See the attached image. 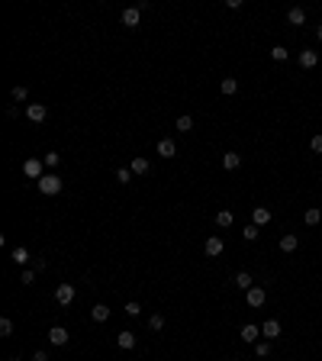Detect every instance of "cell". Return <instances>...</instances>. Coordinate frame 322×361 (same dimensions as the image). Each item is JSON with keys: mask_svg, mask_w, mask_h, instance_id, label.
<instances>
[{"mask_svg": "<svg viewBox=\"0 0 322 361\" xmlns=\"http://www.w3.org/2000/svg\"><path fill=\"white\" fill-rule=\"evenodd\" d=\"M39 193H46V197H55V193H62V177L58 174H46L42 181H36Z\"/></svg>", "mask_w": 322, "mask_h": 361, "instance_id": "6da1fadb", "label": "cell"}, {"mask_svg": "<svg viewBox=\"0 0 322 361\" xmlns=\"http://www.w3.org/2000/svg\"><path fill=\"white\" fill-rule=\"evenodd\" d=\"M23 174L32 177V181H42V177H46V162H42V158H26V162H23Z\"/></svg>", "mask_w": 322, "mask_h": 361, "instance_id": "7a4b0ae2", "label": "cell"}, {"mask_svg": "<svg viewBox=\"0 0 322 361\" xmlns=\"http://www.w3.org/2000/svg\"><path fill=\"white\" fill-rule=\"evenodd\" d=\"M26 116H29L32 123H46V120H48V107H46V103H29V107H26Z\"/></svg>", "mask_w": 322, "mask_h": 361, "instance_id": "3957f363", "label": "cell"}, {"mask_svg": "<svg viewBox=\"0 0 322 361\" xmlns=\"http://www.w3.org/2000/svg\"><path fill=\"white\" fill-rule=\"evenodd\" d=\"M203 252H207V258H219V255L226 252L223 239H219V236H209V239H207V245H203Z\"/></svg>", "mask_w": 322, "mask_h": 361, "instance_id": "277c9868", "label": "cell"}, {"mask_svg": "<svg viewBox=\"0 0 322 361\" xmlns=\"http://www.w3.org/2000/svg\"><path fill=\"white\" fill-rule=\"evenodd\" d=\"M264 300H268V293H264V287H252V290L245 293V303L252 310H258V307H264Z\"/></svg>", "mask_w": 322, "mask_h": 361, "instance_id": "5b68a950", "label": "cell"}, {"mask_svg": "<svg viewBox=\"0 0 322 361\" xmlns=\"http://www.w3.org/2000/svg\"><path fill=\"white\" fill-rule=\"evenodd\" d=\"M68 329H65V326H52V329H48V342H52V345H68Z\"/></svg>", "mask_w": 322, "mask_h": 361, "instance_id": "8992f818", "label": "cell"}, {"mask_svg": "<svg viewBox=\"0 0 322 361\" xmlns=\"http://www.w3.org/2000/svg\"><path fill=\"white\" fill-rule=\"evenodd\" d=\"M55 300H58L62 307H68L71 300H74V284H58V290H55Z\"/></svg>", "mask_w": 322, "mask_h": 361, "instance_id": "52a82bcc", "label": "cell"}, {"mask_svg": "<svg viewBox=\"0 0 322 361\" xmlns=\"http://www.w3.org/2000/svg\"><path fill=\"white\" fill-rule=\"evenodd\" d=\"M261 336L268 338V342H274V338L280 336V323H277V319H268V323H261Z\"/></svg>", "mask_w": 322, "mask_h": 361, "instance_id": "ba28073f", "label": "cell"}, {"mask_svg": "<svg viewBox=\"0 0 322 361\" xmlns=\"http://www.w3.org/2000/svg\"><path fill=\"white\" fill-rule=\"evenodd\" d=\"M316 65H319V52L303 48V52H299V68H316Z\"/></svg>", "mask_w": 322, "mask_h": 361, "instance_id": "9c48e42d", "label": "cell"}, {"mask_svg": "<svg viewBox=\"0 0 322 361\" xmlns=\"http://www.w3.org/2000/svg\"><path fill=\"white\" fill-rule=\"evenodd\" d=\"M116 345L123 348V352H129L132 345H136V332H129V329H123V332H116Z\"/></svg>", "mask_w": 322, "mask_h": 361, "instance_id": "30bf717a", "label": "cell"}, {"mask_svg": "<svg viewBox=\"0 0 322 361\" xmlns=\"http://www.w3.org/2000/svg\"><path fill=\"white\" fill-rule=\"evenodd\" d=\"M138 16H142V10H138V7H126L123 10V26L136 29V26H138Z\"/></svg>", "mask_w": 322, "mask_h": 361, "instance_id": "8fae6325", "label": "cell"}, {"mask_svg": "<svg viewBox=\"0 0 322 361\" xmlns=\"http://www.w3.org/2000/svg\"><path fill=\"white\" fill-rule=\"evenodd\" d=\"M238 336H242V342H248V345H252V342H258V336H261V326L248 323V326H242V332H238Z\"/></svg>", "mask_w": 322, "mask_h": 361, "instance_id": "7c38bea8", "label": "cell"}, {"mask_svg": "<svg viewBox=\"0 0 322 361\" xmlns=\"http://www.w3.org/2000/svg\"><path fill=\"white\" fill-rule=\"evenodd\" d=\"M252 223L254 226H268L271 223V210L268 207H254L252 210Z\"/></svg>", "mask_w": 322, "mask_h": 361, "instance_id": "4fadbf2b", "label": "cell"}, {"mask_svg": "<svg viewBox=\"0 0 322 361\" xmlns=\"http://www.w3.org/2000/svg\"><path fill=\"white\" fill-rule=\"evenodd\" d=\"M158 155H161V158H174V155H177L174 139H161V142H158Z\"/></svg>", "mask_w": 322, "mask_h": 361, "instance_id": "5bb4252c", "label": "cell"}, {"mask_svg": "<svg viewBox=\"0 0 322 361\" xmlns=\"http://www.w3.org/2000/svg\"><path fill=\"white\" fill-rule=\"evenodd\" d=\"M91 319H93V323H107V319H110V307H107V303L91 307Z\"/></svg>", "mask_w": 322, "mask_h": 361, "instance_id": "9a60e30c", "label": "cell"}, {"mask_svg": "<svg viewBox=\"0 0 322 361\" xmlns=\"http://www.w3.org/2000/svg\"><path fill=\"white\" fill-rule=\"evenodd\" d=\"M235 287H238V290H252V287H254V281H252V274H248V271H238V274H235Z\"/></svg>", "mask_w": 322, "mask_h": 361, "instance_id": "2e32d148", "label": "cell"}, {"mask_svg": "<svg viewBox=\"0 0 322 361\" xmlns=\"http://www.w3.org/2000/svg\"><path fill=\"white\" fill-rule=\"evenodd\" d=\"M297 245H299V239L293 236V232H287V236L280 239V252H287V255H290V252H297Z\"/></svg>", "mask_w": 322, "mask_h": 361, "instance_id": "e0dca14e", "label": "cell"}, {"mask_svg": "<svg viewBox=\"0 0 322 361\" xmlns=\"http://www.w3.org/2000/svg\"><path fill=\"white\" fill-rule=\"evenodd\" d=\"M287 20H290V26H303V23H306V10H303V7H293L290 13H287Z\"/></svg>", "mask_w": 322, "mask_h": 361, "instance_id": "ac0fdd59", "label": "cell"}, {"mask_svg": "<svg viewBox=\"0 0 322 361\" xmlns=\"http://www.w3.org/2000/svg\"><path fill=\"white\" fill-rule=\"evenodd\" d=\"M238 165H242V155H235V152H226L223 155V168L226 171H235Z\"/></svg>", "mask_w": 322, "mask_h": 361, "instance_id": "d6986e66", "label": "cell"}, {"mask_svg": "<svg viewBox=\"0 0 322 361\" xmlns=\"http://www.w3.org/2000/svg\"><path fill=\"white\" fill-rule=\"evenodd\" d=\"M232 223H235V216H232V210H219V213H216V226H223V229H229Z\"/></svg>", "mask_w": 322, "mask_h": 361, "instance_id": "ffe728a7", "label": "cell"}, {"mask_svg": "<svg viewBox=\"0 0 322 361\" xmlns=\"http://www.w3.org/2000/svg\"><path fill=\"white\" fill-rule=\"evenodd\" d=\"M219 91H223L226 97H232V94L238 91V81H235V77H223V84H219Z\"/></svg>", "mask_w": 322, "mask_h": 361, "instance_id": "44dd1931", "label": "cell"}, {"mask_svg": "<svg viewBox=\"0 0 322 361\" xmlns=\"http://www.w3.org/2000/svg\"><path fill=\"white\" fill-rule=\"evenodd\" d=\"M258 236H261V226H254V223H248L245 229H242V239H245V242H254Z\"/></svg>", "mask_w": 322, "mask_h": 361, "instance_id": "7402d4cb", "label": "cell"}, {"mask_svg": "<svg viewBox=\"0 0 322 361\" xmlns=\"http://www.w3.org/2000/svg\"><path fill=\"white\" fill-rule=\"evenodd\" d=\"M132 174H148V158H132Z\"/></svg>", "mask_w": 322, "mask_h": 361, "instance_id": "603a6c76", "label": "cell"}, {"mask_svg": "<svg viewBox=\"0 0 322 361\" xmlns=\"http://www.w3.org/2000/svg\"><path fill=\"white\" fill-rule=\"evenodd\" d=\"M319 219H322V210H306V213H303V223H306V226H316V223H319Z\"/></svg>", "mask_w": 322, "mask_h": 361, "instance_id": "cb8c5ba5", "label": "cell"}, {"mask_svg": "<svg viewBox=\"0 0 322 361\" xmlns=\"http://www.w3.org/2000/svg\"><path fill=\"white\" fill-rule=\"evenodd\" d=\"M10 258H13V262H16V265H20V268H23V265H26V262H29V252H26V248H23V245H20V248H13V255H10Z\"/></svg>", "mask_w": 322, "mask_h": 361, "instance_id": "d4e9b609", "label": "cell"}, {"mask_svg": "<svg viewBox=\"0 0 322 361\" xmlns=\"http://www.w3.org/2000/svg\"><path fill=\"white\" fill-rule=\"evenodd\" d=\"M177 132H190L193 129V116H177Z\"/></svg>", "mask_w": 322, "mask_h": 361, "instance_id": "484cf974", "label": "cell"}, {"mask_svg": "<svg viewBox=\"0 0 322 361\" xmlns=\"http://www.w3.org/2000/svg\"><path fill=\"white\" fill-rule=\"evenodd\" d=\"M148 326H152L155 332H161V329H164V316H161V313H152V316H148Z\"/></svg>", "mask_w": 322, "mask_h": 361, "instance_id": "4316f807", "label": "cell"}, {"mask_svg": "<svg viewBox=\"0 0 322 361\" xmlns=\"http://www.w3.org/2000/svg\"><path fill=\"white\" fill-rule=\"evenodd\" d=\"M0 336H3V338H10V336H13V319H7V316L0 319Z\"/></svg>", "mask_w": 322, "mask_h": 361, "instance_id": "83f0119b", "label": "cell"}, {"mask_svg": "<svg viewBox=\"0 0 322 361\" xmlns=\"http://www.w3.org/2000/svg\"><path fill=\"white\" fill-rule=\"evenodd\" d=\"M287 55H290V52H287L284 46H274V48H271V58H274V62H287Z\"/></svg>", "mask_w": 322, "mask_h": 361, "instance_id": "f1b7e54d", "label": "cell"}, {"mask_svg": "<svg viewBox=\"0 0 322 361\" xmlns=\"http://www.w3.org/2000/svg\"><path fill=\"white\" fill-rule=\"evenodd\" d=\"M116 181H119V184H129V181H132V168H119V171H116Z\"/></svg>", "mask_w": 322, "mask_h": 361, "instance_id": "f546056e", "label": "cell"}, {"mask_svg": "<svg viewBox=\"0 0 322 361\" xmlns=\"http://www.w3.org/2000/svg\"><path fill=\"white\" fill-rule=\"evenodd\" d=\"M26 97H29V87H23V84L13 87V100H16V103H20V100H26Z\"/></svg>", "mask_w": 322, "mask_h": 361, "instance_id": "4dcf8cb0", "label": "cell"}, {"mask_svg": "<svg viewBox=\"0 0 322 361\" xmlns=\"http://www.w3.org/2000/svg\"><path fill=\"white\" fill-rule=\"evenodd\" d=\"M254 355H258V358H268V355H271V345H268V342H258V345H254Z\"/></svg>", "mask_w": 322, "mask_h": 361, "instance_id": "1f68e13d", "label": "cell"}, {"mask_svg": "<svg viewBox=\"0 0 322 361\" xmlns=\"http://www.w3.org/2000/svg\"><path fill=\"white\" fill-rule=\"evenodd\" d=\"M126 316H138V313H142V307H138V303H136V300H129V303H126Z\"/></svg>", "mask_w": 322, "mask_h": 361, "instance_id": "d6a6232c", "label": "cell"}, {"mask_svg": "<svg viewBox=\"0 0 322 361\" xmlns=\"http://www.w3.org/2000/svg\"><path fill=\"white\" fill-rule=\"evenodd\" d=\"M42 162H46V165H48V168H55V165L62 162V155H58V152H48V155H46V158H42Z\"/></svg>", "mask_w": 322, "mask_h": 361, "instance_id": "836d02e7", "label": "cell"}, {"mask_svg": "<svg viewBox=\"0 0 322 361\" xmlns=\"http://www.w3.org/2000/svg\"><path fill=\"white\" fill-rule=\"evenodd\" d=\"M309 148H313L316 155H322V136H313V142H309Z\"/></svg>", "mask_w": 322, "mask_h": 361, "instance_id": "e575fe53", "label": "cell"}, {"mask_svg": "<svg viewBox=\"0 0 322 361\" xmlns=\"http://www.w3.org/2000/svg\"><path fill=\"white\" fill-rule=\"evenodd\" d=\"M36 281V271H23V284H32Z\"/></svg>", "mask_w": 322, "mask_h": 361, "instance_id": "d590c367", "label": "cell"}, {"mask_svg": "<svg viewBox=\"0 0 322 361\" xmlns=\"http://www.w3.org/2000/svg\"><path fill=\"white\" fill-rule=\"evenodd\" d=\"M32 361H48V355L46 352H36V355H32Z\"/></svg>", "mask_w": 322, "mask_h": 361, "instance_id": "8d00e7d4", "label": "cell"}, {"mask_svg": "<svg viewBox=\"0 0 322 361\" xmlns=\"http://www.w3.org/2000/svg\"><path fill=\"white\" fill-rule=\"evenodd\" d=\"M316 39H319V42H322V26H319V29H316Z\"/></svg>", "mask_w": 322, "mask_h": 361, "instance_id": "74e56055", "label": "cell"}]
</instances>
